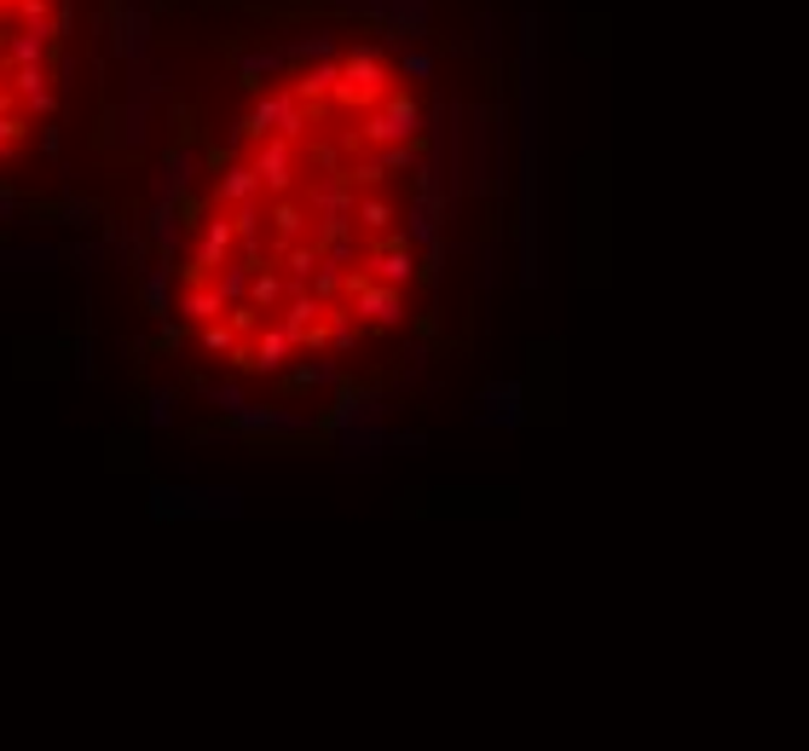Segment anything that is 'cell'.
<instances>
[{
	"mask_svg": "<svg viewBox=\"0 0 809 751\" xmlns=\"http://www.w3.org/2000/svg\"><path fill=\"white\" fill-rule=\"evenodd\" d=\"M347 306H353V318L364 324V329H394V324H404V289H394V284H364L359 296H347Z\"/></svg>",
	"mask_w": 809,
	"mask_h": 751,
	"instance_id": "5",
	"label": "cell"
},
{
	"mask_svg": "<svg viewBox=\"0 0 809 751\" xmlns=\"http://www.w3.org/2000/svg\"><path fill=\"white\" fill-rule=\"evenodd\" d=\"M388 52L371 47V41H359V47H347L341 52V82H336V93H329V104H341V110H371L388 99Z\"/></svg>",
	"mask_w": 809,
	"mask_h": 751,
	"instance_id": "1",
	"label": "cell"
},
{
	"mask_svg": "<svg viewBox=\"0 0 809 751\" xmlns=\"http://www.w3.org/2000/svg\"><path fill=\"white\" fill-rule=\"evenodd\" d=\"M197 341H202V353H220V359H226L232 341H237V329H232L226 318H214V324H197Z\"/></svg>",
	"mask_w": 809,
	"mask_h": 751,
	"instance_id": "28",
	"label": "cell"
},
{
	"mask_svg": "<svg viewBox=\"0 0 809 751\" xmlns=\"http://www.w3.org/2000/svg\"><path fill=\"white\" fill-rule=\"evenodd\" d=\"M254 174H261V191L266 197H289L296 191V139L284 134H266L261 145H254Z\"/></svg>",
	"mask_w": 809,
	"mask_h": 751,
	"instance_id": "3",
	"label": "cell"
},
{
	"mask_svg": "<svg viewBox=\"0 0 809 751\" xmlns=\"http://www.w3.org/2000/svg\"><path fill=\"white\" fill-rule=\"evenodd\" d=\"M214 289H220V301H249V266L244 261H232V266H220L214 272Z\"/></svg>",
	"mask_w": 809,
	"mask_h": 751,
	"instance_id": "23",
	"label": "cell"
},
{
	"mask_svg": "<svg viewBox=\"0 0 809 751\" xmlns=\"http://www.w3.org/2000/svg\"><path fill=\"white\" fill-rule=\"evenodd\" d=\"M359 243H353V231H347V237H336V243H324V261L329 266H359Z\"/></svg>",
	"mask_w": 809,
	"mask_h": 751,
	"instance_id": "32",
	"label": "cell"
},
{
	"mask_svg": "<svg viewBox=\"0 0 809 751\" xmlns=\"http://www.w3.org/2000/svg\"><path fill=\"white\" fill-rule=\"evenodd\" d=\"M94 220H104L99 197H70V226H94Z\"/></svg>",
	"mask_w": 809,
	"mask_h": 751,
	"instance_id": "33",
	"label": "cell"
},
{
	"mask_svg": "<svg viewBox=\"0 0 809 751\" xmlns=\"http://www.w3.org/2000/svg\"><path fill=\"white\" fill-rule=\"evenodd\" d=\"M214 209H237V203H249V197H266L261 191V174H254V162H226V168L214 174Z\"/></svg>",
	"mask_w": 809,
	"mask_h": 751,
	"instance_id": "11",
	"label": "cell"
},
{
	"mask_svg": "<svg viewBox=\"0 0 809 751\" xmlns=\"http://www.w3.org/2000/svg\"><path fill=\"white\" fill-rule=\"evenodd\" d=\"M307 209H319V214H353L359 197H353V186H347V174H324L319 186L307 191Z\"/></svg>",
	"mask_w": 809,
	"mask_h": 751,
	"instance_id": "17",
	"label": "cell"
},
{
	"mask_svg": "<svg viewBox=\"0 0 809 751\" xmlns=\"http://www.w3.org/2000/svg\"><path fill=\"white\" fill-rule=\"evenodd\" d=\"M336 82H341V59H319V64H301L289 87H296V99H301V104H329Z\"/></svg>",
	"mask_w": 809,
	"mask_h": 751,
	"instance_id": "12",
	"label": "cell"
},
{
	"mask_svg": "<svg viewBox=\"0 0 809 751\" xmlns=\"http://www.w3.org/2000/svg\"><path fill=\"white\" fill-rule=\"evenodd\" d=\"M191 261H197V266H209V272H220V266H232V261H237V226H232V209H214V214L197 226Z\"/></svg>",
	"mask_w": 809,
	"mask_h": 751,
	"instance_id": "4",
	"label": "cell"
},
{
	"mask_svg": "<svg viewBox=\"0 0 809 751\" xmlns=\"http://www.w3.org/2000/svg\"><path fill=\"white\" fill-rule=\"evenodd\" d=\"M284 59H289V70L319 64V59H341V41L329 29H312V35H301V41H284Z\"/></svg>",
	"mask_w": 809,
	"mask_h": 751,
	"instance_id": "18",
	"label": "cell"
},
{
	"mask_svg": "<svg viewBox=\"0 0 809 751\" xmlns=\"http://www.w3.org/2000/svg\"><path fill=\"white\" fill-rule=\"evenodd\" d=\"M191 388H197L202 399H209V405H214L220 416H237V411L249 405V399H244V388H237V381H202V376H191Z\"/></svg>",
	"mask_w": 809,
	"mask_h": 751,
	"instance_id": "21",
	"label": "cell"
},
{
	"mask_svg": "<svg viewBox=\"0 0 809 751\" xmlns=\"http://www.w3.org/2000/svg\"><path fill=\"white\" fill-rule=\"evenodd\" d=\"M7 82H12V93H17V99L47 93V64H17V70H7Z\"/></svg>",
	"mask_w": 809,
	"mask_h": 751,
	"instance_id": "27",
	"label": "cell"
},
{
	"mask_svg": "<svg viewBox=\"0 0 809 751\" xmlns=\"http://www.w3.org/2000/svg\"><path fill=\"white\" fill-rule=\"evenodd\" d=\"M439 278H446V243H428V249L416 254V284L434 289Z\"/></svg>",
	"mask_w": 809,
	"mask_h": 751,
	"instance_id": "30",
	"label": "cell"
},
{
	"mask_svg": "<svg viewBox=\"0 0 809 751\" xmlns=\"http://www.w3.org/2000/svg\"><path fill=\"white\" fill-rule=\"evenodd\" d=\"M394 220H399V209H394V203H388V197H382V191H371V197H359V209H353V226H359L364 237L388 231Z\"/></svg>",
	"mask_w": 809,
	"mask_h": 751,
	"instance_id": "19",
	"label": "cell"
},
{
	"mask_svg": "<svg viewBox=\"0 0 809 751\" xmlns=\"http://www.w3.org/2000/svg\"><path fill=\"white\" fill-rule=\"evenodd\" d=\"M422 104L411 99V93H388L382 104H371L364 110V122H359V139L371 145V151H382V145H411V139H422Z\"/></svg>",
	"mask_w": 809,
	"mask_h": 751,
	"instance_id": "2",
	"label": "cell"
},
{
	"mask_svg": "<svg viewBox=\"0 0 809 751\" xmlns=\"http://www.w3.org/2000/svg\"><path fill=\"white\" fill-rule=\"evenodd\" d=\"M289 296V278H284V266L278 261H266V266H254L249 272V301L261 306V313H278Z\"/></svg>",
	"mask_w": 809,
	"mask_h": 751,
	"instance_id": "16",
	"label": "cell"
},
{
	"mask_svg": "<svg viewBox=\"0 0 809 751\" xmlns=\"http://www.w3.org/2000/svg\"><path fill=\"white\" fill-rule=\"evenodd\" d=\"M341 284H347V266H329V261H319V272L307 278V289H312V296H319L324 306H329V301H341Z\"/></svg>",
	"mask_w": 809,
	"mask_h": 751,
	"instance_id": "24",
	"label": "cell"
},
{
	"mask_svg": "<svg viewBox=\"0 0 809 751\" xmlns=\"http://www.w3.org/2000/svg\"><path fill=\"white\" fill-rule=\"evenodd\" d=\"M186 336H191V324L186 318H169V324H157V336H151V347H157V353H186Z\"/></svg>",
	"mask_w": 809,
	"mask_h": 751,
	"instance_id": "29",
	"label": "cell"
},
{
	"mask_svg": "<svg viewBox=\"0 0 809 751\" xmlns=\"http://www.w3.org/2000/svg\"><path fill=\"white\" fill-rule=\"evenodd\" d=\"M139 284V306L151 324H169L174 318V301H179V278H174V261H151L145 272H134Z\"/></svg>",
	"mask_w": 809,
	"mask_h": 751,
	"instance_id": "6",
	"label": "cell"
},
{
	"mask_svg": "<svg viewBox=\"0 0 809 751\" xmlns=\"http://www.w3.org/2000/svg\"><path fill=\"white\" fill-rule=\"evenodd\" d=\"M174 313L197 329V324H214V318H226V301H220V289H214V284H191V289H179Z\"/></svg>",
	"mask_w": 809,
	"mask_h": 751,
	"instance_id": "15",
	"label": "cell"
},
{
	"mask_svg": "<svg viewBox=\"0 0 809 751\" xmlns=\"http://www.w3.org/2000/svg\"><path fill=\"white\" fill-rule=\"evenodd\" d=\"M0 17H7V0H0Z\"/></svg>",
	"mask_w": 809,
	"mask_h": 751,
	"instance_id": "40",
	"label": "cell"
},
{
	"mask_svg": "<svg viewBox=\"0 0 809 751\" xmlns=\"http://www.w3.org/2000/svg\"><path fill=\"white\" fill-rule=\"evenodd\" d=\"M29 116H12V110H7V116H0V145H12V151H17V145H24L29 139Z\"/></svg>",
	"mask_w": 809,
	"mask_h": 751,
	"instance_id": "34",
	"label": "cell"
},
{
	"mask_svg": "<svg viewBox=\"0 0 809 751\" xmlns=\"http://www.w3.org/2000/svg\"><path fill=\"white\" fill-rule=\"evenodd\" d=\"M319 261H324V254H319V243H312V237H301V243H289V249L278 254V266H284L289 284H307L312 272H319Z\"/></svg>",
	"mask_w": 809,
	"mask_h": 751,
	"instance_id": "20",
	"label": "cell"
},
{
	"mask_svg": "<svg viewBox=\"0 0 809 751\" xmlns=\"http://www.w3.org/2000/svg\"><path fill=\"white\" fill-rule=\"evenodd\" d=\"M312 162H319L324 174H341V151H336V145H312Z\"/></svg>",
	"mask_w": 809,
	"mask_h": 751,
	"instance_id": "37",
	"label": "cell"
},
{
	"mask_svg": "<svg viewBox=\"0 0 809 751\" xmlns=\"http://www.w3.org/2000/svg\"><path fill=\"white\" fill-rule=\"evenodd\" d=\"M24 104H29V116H47V122L59 116V93H52V87H47V93H29Z\"/></svg>",
	"mask_w": 809,
	"mask_h": 751,
	"instance_id": "35",
	"label": "cell"
},
{
	"mask_svg": "<svg viewBox=\"0 0 809 751\" xmlns=\"http://www.w3.org/2000/svg\"><path fill=\"white\" fill-rule=\"evenodd\" d=\"M289 59L284 47H261V52H237V87H249V93H261L266 76H284Z\"/></svg>",
	"mask_w": 809,
	"mask_h": 751,
	"instance_id": "14",
	"label": "cell"
},
{
	"mask_svg": "<svg viewBox=\"0 0 809 751\" xmlns=\"http://www.w3.org/2000/svg\"><path fill=\"white\" fill-rule=\"evenodd\" d=\"M151 423H157V428L174 423V393H151Z\"/></svg>",
	"mask_w": 809,
	"mask_h": 751,
	"instance_id": "36",
	"label": "cell"
},
{
	"mask_svg": "<svg viewBox=\"0 0 809 751\" xmlns=\"http://www.w3.org/2000/svg\"><path fill=\"white\" fill-rule=\"evenodd\" d=\"M17 214H24V191L7 186V191H0V220H17Z\"/></svg>",
	"mask_w": 809,
	"mask_h": 751,
	"instance_id": "38",
	"label": "cell"
},
{
	"mask_svg": "<svg viewBox=\"0 0 809 751\" xmlns=\"http://www.w3.org/2000/svg\"><path fill=\"white\" fill-rule=\"evenodd\" d=\"M296 353H301V347H296V336H289L278 318H266L261 329H254V376H278Z\"/></svg>",
	"mask_w": 809,
	"mask_h": 751,
	"instance_id": "9",
	"label": "cell"
},
{
	"mask_svg": "<svg viewBox=\"0 0 809 751\" xmlns=\"http://www.w3.org/2000/svg\"><path fill=\"white\" fill-rule=\"evenodd\" d=\"M307 237V203L296 191L289 197H272V209H266V254L278 261V254L289 249V243H301Z\"/></svg>",
	"mask_w": 809,
	"mask_h": 751,
	"instance_id": "7",
	"label": "cell"
},
{
	"mask_svg": "<svg viewBox=\"0 0 809 751\" xmlns=\"http://www.w3.org/2000/svg\"><path fill=\"white\" fill-rule=\"evenodd\" d=\"M24 214L29 220H47V226H70V197H24Z\"/></svg>",
	"mask_w": 809,
	"mask_h": 751,
	"instance_id": "26",
	"label": "cell"
},
{
	"mask_svg": "<svg viewBox=\"0 0 809 751\" xmlns=\"http://www.w3.org/2000/svg\"><path fill=\"white\" fill-rule=\"evenodd\" d=\"M399 76H404V82H428V76H434V52L422 47V41H411V47L399 52Z\"/></svg>",
	"mask_w": 809,
	"mask_h": 751,
	"instance_id": "25",
	"label": "cell"
},
{
	"mask_svg": "<svg viewBox=\"0 0 809 751\" xmlns=\"http://www.w3.org/2000/svg\"><path fill=\"white\" fill-rule=\"evenodd\" d=\"M7 162H12V145H0V168H7Z\"/></svg>",
	"mask_w": 809,
	"mask_h": 751,
	"instance_id": "39",
	"label": "cell"
},
{
	"mask_svg": "<svg viewBox=\"0 0 809 751\" xmlns=\"http://www.w3.org/2000/svg\"><path fill=\"white\" fill-rule=\"evenodd\" d=\"M226 324L237 329V336H254V329L266 324V313H261L254 301H232V306H226Z\"/></svg>",
	"mask_w": 809,
	"mask_h": 751,
	"instance_id": "31",
	"label": "cell"
},
{
	"mask_svg": "<svg viewBox=\"0 0 809 751\" xmlns=\"http://www.w3.org/2000/svg\"><path fill=\"white\" fill-rule=\"evenodd\" d=\"M439 226H446V197H416L411 214H404V237H411V249L439 243Z\"/></svg>",
	"mask_w": 809,
	"mask_h": 751,
	"instance_id": "13",
	"label": "cell"
},
{
	"mask_svg": "<svg viewBox=\"0 0 809 751\" xmlns=\"http://www.w3.org/2000/svg\"><path fill=\"white\" fill-rule=\"evenodd\" d=\"M145 29H151V12H139V7H134V12H127V17H122V35H116V52H122V59H127V64H134V59H139V52H145Z\"/></svg>",
	"mask_w": 809,
	"mask_h": 751,
	"instance_id": "22",
	"label": "cell"
},
{
	"mask_svg": "<svg viewBox=\"0 0 809 751\" xmlns=\"http://www.w3.org/2000/svg\"><path fill=\"white\" fill-rule=\"evenodd\" d=\"M341 364L336 359H307V364H296V371H289V364H284V371H278V393L284 399H296V393H312V388H341Z\"/></svg>",
	"mask_w": 809,
	"mask_h": 751,
	"instance_id": "10",
	"label": "cell"
},
{
	"mask_svg": "<svg viewBox=\"0 0 809 751\" xmlns=\"http://www.w3.org/2000/svg\"><path fill=\"white\" fill-rule=\"evenodd\" d=\"M481 428H521L526 423V388L521 381H491L481 388V416H474Z\"/></svg>",
	"mask_w": 809,
	"mask_h": 751,
	"instance_id": "8",
	"label": "cell"
}]
</instances>
